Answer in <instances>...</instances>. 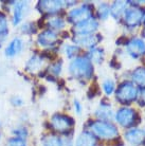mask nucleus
I'll list each match as a JSON object with an SVG mask.
<instances>
[{"instance_id": "nucleus-1", "label": "nucleus", "mask_w": 145, "mask_h": 146, "mask_svg": "<svg viewBox=\"0 0 145 146\" xmlns=\"http://www.w3.org/2000/svg\"><path fill=\"white\" fill-rule=\"evenodd\" d=\"M69 71L76 78L88 80L93 74V66L86 57H76L70 64Z\"/></svg>"}, {"instance_id": "nucleus-2", "label": "nucleus", "mask_w": 145, "mask_h": 146, "mask_svg": "<svg viewBox=\"0 0 145 146\" xmlns=\"http://www.w3.org/2000/svg\"><path fill=\"white\" fill-rule=\"evenodd\" d=\"M91 130L102 139H114L119 135V130L116 125L106 121H96L91 124Z\"/></svg>"}, {"instance_id": "nucleus-3", "label": "nucleus", "mask_w": 145, "mask_h": 146, "mask_svg": "<svg viewBox=\"0 0 145 146\" xmlns=\"http://www.w3.org/2000/svg\"><path fill=\"white\" fill-rule=\"evenodd\" d=\"M138 88L130 82H124L118 88L116 92V100L122 104H129L138 98Z\"/></svg>"}, {"instance_id": "nucleus-4", "label": "nucleus", "mask_w": 145, "mask_h": 146, "mask_svg": "<svg viewBox=\"0 0 145 146\" xmlns=\"http://www.w3.org/2000/svg\"><path fill=\"white\" fill-rule=\"evenodd\" d=\"M137 119H138V114L136 112V110L130 107H122L116 113V122L123 127L134 126Z\"/></svg>"}, {"instance_id": "nucleus-5", "label": "nucleus", "mask_w": 145, "mask_h": 146, "mask_svg": "<svg viewBox=\"0 0 145 146\" xmlns=\"http://www.w3.org/2000/svg\"><path fill=\"white\" fill-rule=\"evenodd\" d=\"M145 13L143 10L139 7H128L124 13V21L128 28H136L138 27L144 19Z\"/></svg>"}, {"instance_id": "nucleus-6", "label": "nucleus", "mask_w": 145, "mask_h": 146, "mask_svg": "<svg viewBox=\"0 0 145 146\" xmlns=\"http://www.w3.org/2000/svg\"><path fill=\"white\" fill-rule=\"evenodd\" d=\"M89 18H92V10H91L90 5H88V4H84L82 7L73 9L68 14V20L75 25L85 21Z\"/></svg>"}, {"instance_id": "nucleus-7", "label": "nucleus", "mask_w": 145, "mask_h": 146, "mask_svg": "<svg viewBox=\"0 0 145 146\" xmlns=\"http://www.w3.org/2000/svg\"><path fill=\"white\" fill-rule=\"evenodd\" d=\"M73 124H74V122L71 117L65 115V114H61V113H56L51 119L52 127L54 128L56 131L59 132L69 131Z\"/></svg>"}, {"instance_id": "nucleus-8", "label": "nucleus", "mask_w": 145, "mask_h": 146, "mask_svg": "<svg viewBox=\"0 0 145 146\" xmlns=\"http://www.w3.org/2000/svg\"><path fill=\"white\" fill-rule=\"evenodd\" d=\"M126 49L128 54L134 58H139L145 54V42L140 38H132L127 41Z\"/></svg>"}, {"instance_id": "nucleus-9", "label": "nucleus", "mask_w": 145, "mask_h": 146, "mask_svg": "<svg viewBox=\"0 0 145 146\" xmlns=\"http://www.w3.org/2000/svg\"><path fill=\"white\" fill-rule=\"evenodd\" d=\"M98 22L94 18H89L85 21H82L80 23L75 25L74 27V33L76 35H88V34H92L95 30L98 29Z\"/></svg>"}, {"instance_id": "nucleus-10", "label": "nucleus", "mask_w": 145, "mask_h": 146, "mask_svg": "<svg viewBox=\"0 0 145 146\" xmlns=\"http://www.w3.org/2000/svg\"><path fill=\"white\" fill-rule=\"evenodd\" d=\"M101 36L94 35V34H88V35H76L74 38V41L77 46L85 48H91L93 49L95 46L100 42Z\"/></svg>"}, {"instance_id": "nucleus-11", "label": "nucleus", "mask_w": 145, "mask_h": 146, "mask_svg": "<svg viewBox=\"0 0 145 146\" xmlns=\"http://www.w3.org/2000/svg\"><path fill=\"white\" fill-rule=\"evenodd\" d=\"M125 140L132 145H140L145 141V130L140 128H134L125 132Z\"/></svg>"}, {"instance_id": "nucleus-12", "label": "nucleus", "mask_w": 145, "mask_h": 146, "mask_svg": "<svg viewBox=\"0 0 145 146\" xmlns=\"http://www.w3.org/2000/svg\"><path fill=\"white\" fill-rule=\"evenodd\" d=\"M57 35L53 30H46L38 36V44L41 47H51L56 42Z\"/></svg>"}, {"instance_id": "nucleus-13", "label": "nucleus", "mask_w": 145, "mask_h": 146, "mask_svg": "<svg viewBox=\"0 0 145 146\" xmlns=\"http://www.w3.org/2000/svg\"><path fill=\"white\" fill-rule=\"evenodd\" d=\"M29 12V3L28 2H18L14 7V14H13V20L14 25H17L21 21L23 17Z\"/></svg>"}, {"instance_id": "nucleus-14", "label": "nucleus", "mask_w": 145, "mask_h": 146, "mask_svg": "<svg viewBox=\"0 0 145 146\" xmlns=\"http://www.w3.org/2000/svg\"><path fill=\"white\" fill-rule=\"evenodd\" d=\"M75 146H96V140L92 133L84 131L77 137Z\"/></svg>"}, {"instance_id": "nucleus-15", "label": "nucleus", "mask_w": 145, "mask_h": 146, "mask_svg": "<svg viewBox=\"0 0 145 146\" xmlns=\"http://www.w3.org/2000/svg\"><path fill=\"white\" fill-rule=\"evenodd\" d=\"M64 5L63 1H41L39 2V7L41 11L46 13H56Z\"/></svg>"}, {"instance_id": "nucleus-16", "label": "nucleus", "mask_w": 145, "mask_h": 146, "mask_svg": "<svg viewBox=\"0 0 145 146\" xmlns=\"http://www.w3.org/2000/svg\"><path fill=\"white\" fill-rule=\"evenodd\" d=\"M131 78L136 86L145 89V67H139L134 69L131 74Z\"/></svg>"}, {"instance_id": "nucleus-17", "label": "nucleus", "mask_w": 145, "mask_h": 146, "mask_svg": "<svg viewBox=\"0 0 145 146\" xmlns=\"http://www.w3.org/2000/svg\"><path fill=\"white\" fill-rule=\"evenodd\" d=\"M127 9V2L125 1H116L110 7V14L116 19H120L122 15H124Z\"/></svg>"}, {"instance_id": "nucleus-18", "label": "nucleus", "mask_w": 145, "mask_h": 146, "mask_svg": "<svg viewBox=\"0 0 145 146\" xmlns=\"http://www.w3.org/2000/svg\"><path fill=\"white\" fill-rule=\"evenodd\" d=\"M22 49V41L20 38H15V39H13L9 44V46L7 47V49H5V54H7V56H10V57H12V56H15L16 54H18L19 52L21 51Z\"/></svg>"}, {"instance_id": "nucleus-19", "label": "nucleus", "mask_w": 145, "mask_h": 146, "mask_svg": "<svg viewBox=\"0 0 145 146\" xmlns=\"http://www.w3.org/2000/svg\"><path fill=\"white\" fill-rule=\"evenodd\" d=\"M43 64H44V62H43L41 57L38 56V55H34V56H32V57L28 60L25 68H27V70H28L29 72H36V71H38V70L41 68Z\"/></svg>"}, {"instance_id": "nucleus-20", "label": "nucleus", "mask_w": 145, "mask_h": 146, "mask_svg": "<svg viewBox=\"0 0 145 146\" xmlns=\"http://www.w3.org/2000/svg\"><path fill=\"white\" fill-rule=\"evenodd\" d=\"M96 115L101 119V121L109 122V121L111 120L113 117V113L111 111V108L109 106V104H107V105H103L102 104L101 107L96 111Z\"/></svg>"}, {"instance_id": "nucleus-21", "label": "nucleus", "mask_w": 145, "mask_h": 146, "mask_svg": "<svg viewBox=\"0 0 145 146\" xmlns=\"http://www.w3.org/2000/svg\"><path fill=\"white\" fill-rule=\"evenodd\" d=\"M89 57H90L91 62H96V64H101L104 60V51L102 49H100V48L95 47L90 50Z\"/></svg>"}, {"instance_id": "nucleus-22", "label": "nucleus", "mask_w": 145, "mask_h": 146, "mask_svg": "<svg viewBox=\"0 0 145 146\" xmlns=\"http://www.w3.org/2000/svg\"><path fill=\"white\" fill-rule=\"evenodd\" d=\"M9 29H7V21L3 14H0V44H2L7 36Z\"/></svg>"}, {"instance_id": "nucleus-23", "label": "nucleus", "mask_w": 145, "mask_h": 146, "mask_svg": "<svg viewBox=\"0 0 145 146\" xmlns=\"http://www.w3.org/2000/svg\"><path fill=\"white\" fill-rule=\"evenodd\" d=\"M44 146H62V139L52 135H46L43 139Z\"/></svg>"}, {"instance_id": "nucleus-24", "label": "nucleus", "mask_w": 145, "mask_h": 146, "mask_svg": "<svg viewBox=\"0 0 145 146\" xmlns=\"http://www.w3.org/2000/svg\"><path fill=\"white\" fill-rule=\"evenodd\" d=\"M98 15L100 19L105 20L108 18V16L110 15V5L107 3H102L100 4V7L98 9Z\"/></svg>"}, {"instance_id": "nucleus-25", "label": "nucleus", "mask_w": 145, "mask_h": 146, "mask_svg": "<svg viewBox=\"0 0 145 146\" xmlns=\"http://www.w3.org/2000/svg\"><path fill=\"white\" fill-rule=\"evenodd\" d=\"M48 25L51 29L53 30H59L63 29L65 27V21L62 18H58V17H53L48 21Z\"/></svg>"}, {"instance_id": "nucleus-26", "label": "nucleus", "mask_w": 145, "mask_h": 146, "mask_svg": "<svg viewBox=\"0 0 145 146\" xmlns=\"http://www.w3.org/2000/svg\"><path fill=\"white\" fill-rule=\"evenodd\" d=\"M78 51H80V48L77 47V46H74V44H67L65 47L66 55H67L68 57H70V58L76 56L77 53H78Z\"/></svg>"}, {"instance_id": "nucleus-27", "label": "nucleus", "mask_w": 145, "mask_h": 146, "mask_svg": "<svg viewBox=\"0 0 145 146\" xmlns=\"http://www.w3.org/2000/svg\"><path fill=\"white\" fill-rule=\"evenodd\" d=\"M103 90L107 95H110L114 91V83L111 80H107L103 83Z\"/></svg>"}, {"instance_id": "nucleus-28", "label": "nucleus", "mask_w": 145, "mask_h": 146, "mask_svg": "<svg viewBox=\"0 0 145 146\" xmlns=\"http://www.w3.org/2000/svg\"><path fill=\"white\" fill-rule=\"evenodd\" d=\"M7 146H27V144L21 138H13L7 142Z\"/></svg>"}, {"instance_id": "nucleus-29", "label": "nucleus", "mask_w": 145, "mask_h": 146, "mask_svg": "<svg viewBox=\"0 0 145 146\" xmlns=\"http://www.w3.org/2000/svg\"><path fill=\"white\" fill-rule=\"evenodd\" d=\"M50 70H51V72L53 73V74H55V75L59 74V73H61V70H62V62H56L54 65H52Z\"/></svg>"}, {"instance_id": "nucleus-30", "label": "nucleus", "mask_w": 145, "mask_h": 146, "mask_svg": "<svg viewBox=\"0 0 145 146\" xmlns=\"http://www.w3.org/2000/svg\"><path fill=\"white\" fill-rule=\"evenodd\" d=\"M138 96H139V104H140V106H145V89H142L140 93H138Z\"/></svg>"}, {"instance_id": "nucleus-31", "label": "nucleus", "mask_w": 145, "mask_h": 146, "mask_svg": "<svg viewBox=\"0 0 145 146\" xmlns=\"http://www.w3.org/2000/svg\"><path fill=\"white\" fill-rule=\"evenodd\" d=\"M12 103H13V105H15V106H21L22 104H23V101L19 96H14L12 99Z\"/></svg>"}, {"instance_id": "nucleus-32", "label": "nucleus", "mask_w": 145, "mask_h": 146, "mask_svg": "<svg viewBox=\"0 0 145 146\" xmlns=\"http://www.w3.org/2000/svg\"><path fill=\"white\" fill-rule=\"evenodd\" d=\"M74 109H75L76 113H78V114L82 112V106L78 101H74Z\"/></svg>"}, {"instance_id": "nucleus-33", "label": "nucleus", "mask_w": 145, "mask_h": 146, "mask_svg": "<svg viewBox=\"0 0 145 146\" xmlns=\"http://www.w3.org/2000/svg\"><path fill=\"white\" fill-rule=\"evenodd\" d=\"M62 146H72L71 140L68 139V138H64V139H62Z\"/></svg>"}, {"instance_id": "nucleus-34", "label": "nucleus", "mask_w": 145, "mask_h": 146, "mask_svg": "<svg viewBox=\"0 0 145 146\" xmlns=\"http://www.w3.org/2000/svg\"><path fill=\"white\" fill-rule=\"evenodd\" d=\"M142 35H143V37L145 38V29L143 30V32H142Z\"/></svg>"}, {"instance_id": "nucleus-35", "label": "nucleus", "mask_w": 145, "mask_h": 146, "mask_svg": "<svg viewBox=\"0 0 145 146\" xmlns=\"http://www.w3.org/2000/svg\"><path fill=\"white\" fill-rule=\"evenodd\" d=\"M143 21H144V23H145V16H144V19H143Z\"/></svg>"}]
</instances>
